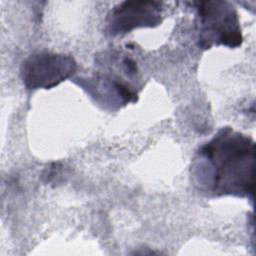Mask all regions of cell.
I'll return each mask as SVG.
<instances>
[{"label":"cell","mask_w":256,"mask_h":256,"mask_svg":"<svg viewBox=\"0 0 256 256\" xmlns=\"http://www.w3.org/2000/svg\"><path fill=\"white\" fill-rule=\"evenodd\" d=\"M254 164V140L230 127H224L195 154L191 179L195 188L207 196H235L253 200Z\"/></svg>","instance_id":"obj_1"},{"label":"cell","mask_w":256,"mask_h":256,"mask_svg":"<svg viewBox=\"0 0 256 256\" xmlns=\"http://www.w3.org/2000/svg\"><path fill=\"white\" fill-rule=\"evenodd\" d=\"M196 14L197 44L203 50L214 46L237 48L243 35L238 13L226 1H200L194 3Z\"/></svg>","instance_id":"obj_2"},{"label":"cell","mask_w":256,"mask_h":256,"mask_svg":"<svg viewBox=\"0 0 256 256\" xmlns=\"http://www.w3.org/2000/svg\"><path fill=\"white\" fill-rule=\"evenodd\" d=\"M75 59L66 54L40 52L29 56L21 66V79L28 90L52 89L77 71Z\"/></svg>","instance_id":"obj_3"},{"label":"cell","mask_w":256,"mask_h":256,"mask_svg":"<svg viewBox=\"0 0 256 256\" xmlns=\"http://www.w3.org/2000/svg\"><path fill=\"white\" fill-rule=\"evenodd\" d=\"M162 3L125 1L115 6L106 19V33L111 37L125 35L138 28H154L162 23Z\"/></svg>","instance_id":"obj_4"},{"label":"cell","mask_w":256,"mask_h":256,"mask_svg":"<svg viewBox=\"0 0 256 256\" xmlns=\"http://www.w3.org/2000/svg\"><path fill=\"white\" fill-rule=\"evenodd\" d=\"M76 83L105 108L117 110L138 99L136 90L119 75L97 73L92 78H79Z\"/></svg>","instance_id":"obj_5"}]
</instances>
